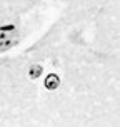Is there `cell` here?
Listing matches in <instances>:
<instances>
[{
  "label": "cell",
  "mask_w": 120,
  "mask_h": 127,
  "mask_svg": "<svg viewBox=\"0 0 120 127\" xmlns=\"http://www.w3.org/2000/svg\"><path fill=\"white\" fill-rule=\"evenodd\" d=\"M17 40H19V32L15 30V27L12 25L0 27V52L13 47L17 44Z\"/></svg>",
  "instance_id": "obj_1"
},
{
  "label": "cell",
  "mask_w": 120,
  "mask_h": 127,
  "mask_svg": "<svg viewBox=\"0 0 120 127\" xmlns=\"http://www.w3.org/2000/svg\"><path fill=\"white\" fill-rule=\"evenodd\" d=\"M45 85H47V89H55L58 85V77L57 75H48L47 80H45Z\"/></svg>",
  "instance_id": "obj_2"
},
{
  "label": "cell",
  "mask_w": 120,
  "mask_h": 127,
  "mask_svg": "<svg viewBox=\"0 0 120 127\" xmlns=\"http://www.w3.org/2000/svg\"><path fill=\"white\" fill-rule=\"evenodd\" d=\"M40 72H42V69H40V67H32V74H30V77H37V75H40Z\"/></svg>",
  "instance_id": "obj_3"
}]
</instances>
